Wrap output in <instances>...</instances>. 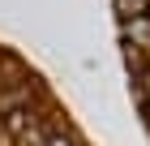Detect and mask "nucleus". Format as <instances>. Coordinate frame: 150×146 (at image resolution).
<instances>
[{
  "label": "nucleus",
  "instance_id": "1",
  "mask_svg": "<svg viewBox=\"0 0 150 146\" xmlns=\"http://www.w3.org/2000/svg\"><path fill=\"white\" fill-rule=\"evenodd\" d=\"M0 146H94L22 52L0 43Z\"/></svg>",
  "mask_w": 150,
  "mask_h": 146
}]
</instances>
